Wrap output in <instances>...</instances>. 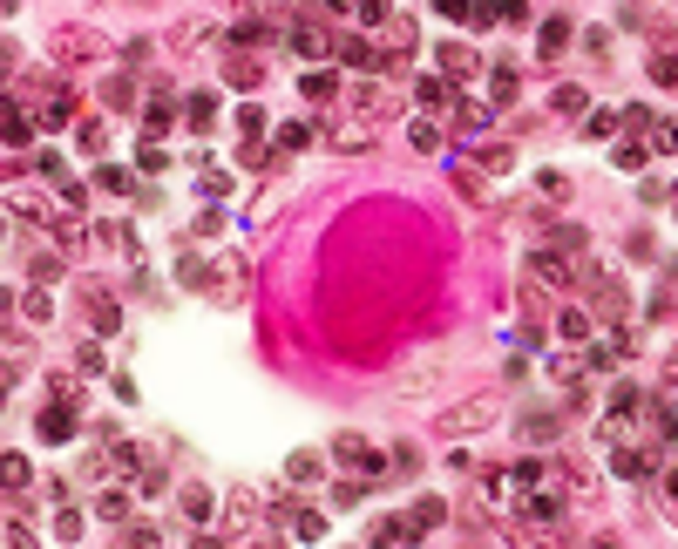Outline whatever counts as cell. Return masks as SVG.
Segmentation results:
<instances>
[{"instance_id":"cell-22","label":"cell","mask_w":678,"mask_h":549,"mask_svg":"<svg viewBox=\"0 0 678 549\" xmlns=\"http://www.w3.org/2000/svg\"><path fill=\"white\" fill-rule=\"evenodd\" d=\"M563 41H570V21H563V14L536 28V48H543V61H556V55H563Z\"/></svg>"},{"instance_id":"cell-26","label":"cell","mask_w":678,"mask_h":549,"mask_svg":"<svg viewBox=\"0 0 678 549\" xmlns=\"http://www.w3.org/2000/svg\"><path fill=\"white\" fill-rule=\"evenodd\" d=\"M468 28H475V34H489V28H502V7H495V0H468Z\"/></svg>"},{"instance_id":"cell-30","label":"cell","mask_w":678,"mask_h":549,"mask_svg":"<svg viewBox=\"0 0 678 549\" xmlns=\"http://www.w3.org/2000/svg\"><path fill=\"white\" fill-rule=\"evenodd\" d=\"M95 333H102V339L123 333V312H116V299H102V292H95Z\"/></svg>"},{"instance_id":"cell-31","label":"cell","mask_w":678,"mask_h":549,"mask_svg":"<svg viewBox=\"0 0 678 549\" xmlns=\"http://www.w3.org/2000/svg\"><path fill=\"white\" fill-rule=\"evenodd\" d=\"M184 109H190V116H184L190 129H211V122H217V95H190Z\"/></svg>"},{"instance_id":"cell-5","label":"cell","mask_w":678,"mask_h":549,"mask_svg":"<svg viewBox=\"0 0 678 549\" xmlns=\"http://www.w3.org/2000/svg\"><path fill=\"white\" fill-rule=\"evenodd\" d=\"M624 353H631V339H624V333H611V339L590 333L584 339V373H611V366H624Z\"/></svg>"},{"instance_id":"cell-19","label":"cell","mask_w":678,"mask_h":549,"mask_svg":"<svg viewBox=\"0 0 678 549\" xmlns=\"http://www.w3.org/2000/svg\"><path fill=\"white\" fill-rule=\"evenodd\" d=\"M380 41H387V61H394V55H407V48H414V21H407V14H387Z\"/></svg>"},{"instance_id":"cell-38","label":"cell","mask_w":678,"mask_h":549,"mask_svg":"<svg viewBox=\"0 0 678 549\" xmlns=\"http://www.w3.org/2000/svg\"><path fill=\"white\" fill-rule=\"evenodd\" d=\"M136 170H143V177H163V170H170V156L156 150V143H143V150H136Z\"/></svg>"},{"instance_id":"cell-35","label":"cell","mask_w":678,"mask_h":549,"mask_svg":"<svg viewBox=\"0 0 678 549\" xmlns=\"http://www.w3.org/2000/svg\"><path fill=\"white\" fill-rule=\"evenodd\" d=\"M197 190H204V197H224V190H231V170H211V163H204V177H197Z\"/></svg>"},{"instance_id":"cell-9","label":"cell","mask_w":678,"mask_h":549,"mask_svg":"<svg viewBox=\"0 0 678 549\" xmlns=\"http://www.w3.org/2000/svg\"><path fill=\"white\" fill-rule=\"evenodd\" d=\"M102 461H109V475H123V482H136V475H143L136 441H123V434H109V441H102Z\"/></svg>"},{"instance_id":"cell-20","label":"cell","mask_w":678,"mask_h":549,"mask_svg":"<svg viewBox=\"0 0 678 549\" xmlns=\"http://www.w3.org/2000/svg\"><path fill=\"white\" fill-rule=\"evenodd\" d=\"M516 95H523V75H516V68H495L489 75V109H508Z\"/></svg>"},{"instance_id":"cell-34","label":"cell","mask_w":678,"mask_h":549,"mask_svg":"<svg viewBox=\"0 0 678 549\" xmlns=\"http://www.w3.org/2000/svg\"><path fill=\"white\" fill-rule=\"evenodd\" d=\"M441 516H448V502H441V495H421V502H414V529H434Z\"/></svg>"},{"instance_id":"cell-17","label":"cell","mask_w":678,"mask_h":549,"mask_svg":"<svg viewBox=\"0 0 678 549\" xmlns=\"http://www.w3.org/2000/svg\"><path fill=\"white\" fill-rule=\"evenodd\" d=\"M95 516H102L109 529H123V522H129V488H123V482L102 488V495H95Z\"/></svg>"},{"instance_id":"cell-1","label":"cell","mask_w":678,"mask_h":549,"mask_svg":"<svg viewBox=\"0 0 678 549\" xmlns=\"http://www.w3.org/2000/svg\"><path fill=\"white\" fill-rule=\"evenodd\" d=\"M333 68H353V75H387L394 61H387V48H373L367 34H339V48H333Z\"/></svg>"},{"instance_id":"cell-10","label":"cell","mask_w":678,"mask_h":549,"mask_svg":"<svg viewBox=\"0 0 678 549\" xmlns=\"http://www.w3.org/2000/svg\"><path fill=\"white\" fill-rule=\"evenodd\" d=\"M590 333H597V319H590L584 305H563V312H556V339H563V346H584Z\"/></svg>"},{"instance_id":"cell-6","label":"cell","mask_w":678,"mask_h":549,"mask_svg":"<svg viewBox=\"0 0 678 549\" xmlns=\"http://www.w3.org/2000/svg\"><path fill=\"white\" fill-rule=\"evenodd\" d=\"M41 441H75V427H82V414H75V400H48L41 407Z\"/></svg>"},{"instance_id":"cell-51","label":"cell","mask_w":678,"mask_h":549,"mask_svg":"<svg viewBox=\"0 0 678 549\" xmlns=\"http://www.w3.org/2000/svg\"><path fill=\"white\" fill-rule=\"evenodd\" d=\"M516 346H523V353H543V326H516Z\"/></svg>"},{"instance_id":"cell-36","label":"cell","mask_w":678,"mask_h":549,"mask_svg":"<svg viewBox=\"0 0 678 549\" xmlns=\"http://www.w3.org/2000/svg\"><path fill=\"white\" fill-rule=\"evenodd\" d=\"M367 495H373V482H333V502H339V509L367 502Z\"/></svg>"},{"instance_id":"cell-15","label":"cell","mask_w":678,"mask_h":549,"mask_svg":"<svg viewBox=\"0 0 678 549\" xmlns=\"http://www.w3.org/2000/svg\"><path fill=\"white\" fill-rule=\"evenodd\" d=\"M143 129H150V143H163L170 129H177V102H170V95H150V109H143Z\"/></svg>"},{"instance_id":"cell-12","label":"cell","mask_w":678,"mask_h":549,"mask_svg":"<svg viewBox=\"0 0 678 549\" xmlns=\"http://www.w3.org/2000/svg\"><path fill=\"white\" fill-rule=\"evenodd\" d=\"M448 109H455V129H462V136H482V129H489V116H495V109L475 102V95H455Z\"/></svg>"},{"instance_id":"cell-33","label":"cell","mask_w":678,"mask_h":549,"mask_svg":"<svg viewBox=\"0 0 678 549\" xmlns=\"http://www.w3.org/2000/svg\"><path fill=\"white\" fill-rule=\"evenodd\" d=\"M211 509H217L211 488H184V516H190V522H211Z\"/></svg>"},{"instance_id":"cell-23","label":"cell","mask_w":678,"mask_h":549,"mask_svg":"<svg viewBox=\"0 0 678 549\" xmlns=\"http://www.w3.org/2000/svg\"><path fill=\"white\" fill-rule=\"evenodd\" d=\"M556 109H563V116H584V109H590V95L577 89V82H556V89H550V116H556Z\"/></svg>"},{"instance_id":"cell-50","label":"cell","mask_w":678,"mask_h":549,"mask_svg":"<svg viewBox=\"0 0 678 549\" xmlns=\"http://www.w3.org/2000/svg\"><path fill=\"white\" fill-rule=\"evenodd\" d=\"M48 312H55V305H48V285H34L28 292V319H48Z\"/></svg>"},{"instance_id":"cell-11","label":"cell","mask_w":678,"mask_h":549,"mask_svg":"<svg viewBox=\"0 0 678 549\" xmlns=\"http://www.w3.org/2000/svg\"><path fill=\"white\" fill-rule=\"evenodd\" d=\"M597 278V272H590ZM590 319H624V285L617 278H597V292H590Z\"/></svg>"},{"instance_id":"cell-42","label":"cell","mask_w":678,"mask_h":549,"mask_svg":"<svg viewBox=\"0 0 678 549\" xmlns=\"http://www.w3.org/2000/svg\"><path fill=\"white\" fill-rule=\"evenodd\" d=\"M95 183H102V190H116V197H123V190H129V170H123V163H102V170H95Z\"/></svg>"},{"instance_id":"cell-13","label":"cell","mask_w":678,"mask_h":549,"mask_svg":"<svg viewBox=\"0 0 678 549\" xmlns=\"http://www.w3.org/2000/svg\"><path fill=\"white\" fill-rule=\"evenodd\" d=\"M68 122H75V89H62V82H55V89H48V102H41V129H68Z\"/></svg>"},{"instance_id":"cell-45","label":"cell","mask_w":678,"mask_h":549,"mask_svg":"<svg viewBox=\"0 0 678 549\" xmlns=\"http://www.w3.org/2000/svg\"><path fill=\"white\" fill-rule=\"evenodd\" d=\"M638 197H645V204H665V197H672V177H645V183H638Z\"/></svg>"},{"instance_id":"cell-7","label":"cell","mask_w":678,"mask_h":549,"mask_svg":"<svg viewBox=\"0 0 678 549\" xmlns=\"http://www.w3.org/2000/svg\"><path fill=\"white\" fill-rule=\"evenodd\" d=\"M489 421H495V400H468V407L441 414V434L455 441V434H475V427H489Z\"/></svg>"},{"instance_id":"cell-27","label":"cell","mask_w":678,"mask_h":549,"mask_svg":"<svg viewBox=\"0 0 678 549\" xmlns=\"http://www.w3.org/2000/svg\"><path fill=\"white\" fill-rule=\"evenodd\" d=\"M407 143H414V150H441V122H434V116H414V122H407Z\"/></svg>"},{"instance_id":"cell-40","label":"cell","mask_w":678,"mask_h":549,"mask_svg":"<svg viewBox=\"0 0 678 549\" xmlns=\"http://www.w3.org/2000/svg\"><path fill=\"white\" fill-rule=\"evenodd\" d=\"M0 482H7V495H14V488H28V461L7 455V461H0Z\"/></svg>"},{"instance_id":"cell-3","label":"cell","mask_w":678,"mask_h":549,"mask_svg":"<svg viewBox=\"0 0 678 549\" xmlns=\"http://www.w3.org/2000/svg\"><path fill=\"white\" fill-rule=\"evenodd\" d=\"M285 48H292L299 61H333L339 34H326L319 21H285Z\"/></svg>"},{"instance_id":"cell-25","label":"cell","mask_w":678,"mask_h":549,"mask_svg":"<svg viewBox=\"0 0 678 549\" xmlns=\"http://www.w3.org/2000/svg\"><path fill=\"white\" fill-rule=\"evenodd\" d=\"M224 82H231V89H258V82H265V68L238 55V61H224Z\"/></svg>"},{"instance_id":"cell-46","label":"cell","mask_w":678,"mask_h":549,"mask_svg":"<svg viewBox=\"0 0 678 549\" xmlns=\"http://www.w3.org/2000/svg\"><path fill=\"white\" fill-rule=\"evenodd\" d=\"M285 475H292V482H312V475H319V455H292V461H285Z\"/></svg>"},{"instance_id":"cell-21","label":"cell","mask_w":678,"mask_h":549,"mask_svg":"<svg viewBox=\"0 0 678 549\" xmlns=\"http://www.w3.org/2000/svg\"><path fill=\"white\" fill-rule=\"evenodd\" d=\"M0 136H7V150H21V143L34 136V122H28V109H21L14 95H7V122H0Z\"/></svg>"},{"instance_id":"cell-24","label":"cell","mask_w":678,"mask_h":549,"mask_svg":"<svg viewBox=\"0 0 678 549\" xmlns=\"http://www.w3.org/2000/svg\"><path fill=\"white\" fill-rule=\"evenodd\" d=\"M523 434H529L536 448H550L556 434H563V414H529V421H523Z\"/></svg>"},{"instance_id":"cell-48","label":"cell","mask_w":678,"mask_h":549,"mask_svg":"<svg viewBox=\"0 0 678 549\" xmlns=\"http://www.w3.org/2000/svg\"><path fill=\"white\" fill-rule=\"evenodd\" d=\"M55 536H62V543H75V536H82V516H75V509H62V516H55Z\"/></svg>"},{"instance_id":"cell-41","label":"cell","mask_w":678,"mask_h":549,"mask_svg":"<svg viewBox=\"0 0 678 549\" xmlns=\"http://www.w3.org/2000/svg\"><path fill=\"white\" fill-rule=\"evenodd\" d=\"M238 136H265V109H258V102L238 109Z\"/></svg>"},{"instance_id":"cell-2","label":"cell","mask_w":678,"mask_h":549,"mask_svg":"<svg viewBox=\"0 0 678 549\" xmlns=\"http://www.w3.org/2000/svg\"><path fill=\"white\" fill-rule=\"evenodd\" d=\"M523 516L529 522H563V516H570V488L556 482V475L536 482V488H523Z\"/></svg>"},{"instance_id":"cell-16","label":"cell","mask_w":678,"mask_h":549,"mask_svg":"<svg viewBox=\"0 0 678 549\" xmlns=\"http://www.w3.org/2000/svg\"><path fill=\"white\" fill-rule=\"evenodd\" d=\"M414 102H421V116H441V109L455 102V89H448L441 75H421V82H414Z\"/></svg>"},{"instance_id":"cell-29","label":"cell","mask_w":678,"mask_h":549,"mask_svg":"<svg viewBox=\"0 0 678 549\" xmlns=\"http://www.w3.org/2000/svg\"><path fill=\"white\" fill-rule=\"evenodd\" d=\"M292 536H299V543H319V536H326V516H319V509H292Z\"/></svg>"},{"instance_id":"cell-44","label":"cell","mask_w":678,"mask_h":549,"mask_svg":"<svg viewBox=\"0 0 678 549\" xmlns=\"http://www.w3.org/2000/svg\"><path fill=\"white\" fill-rule=\"evenodd\" d=\"M550 244H556V251H584V231H577V224H556Z\"/></svg>"},{"instance_id":"cell-14","label":"cell","mask_w":678,"mask_h":549,"mask_svg":"<svg viewBox=\"0 0 678 549\" xmlns=\"http://www.w3.org/2000/svg\"><path fill=\"white\" fill-rule=\"evenodd\" d=\"M326 143H333V150H367L373 143V122H326Z\"/></svg>"},{"instance_id":"cell-39","label":"cell","mask_w":678,"mask_h":549,"mask_svg":"<svg viewBox=\"0 0 678 549\" xmlns=\"http://www.w3.org/2000/svg\"><path fill=\"white\" fill-rule=\"evenodd\" d=\"M346 14H353L360 28H387V7H380V0H360V7H346Z\"/></svg>"},{"instance_id":"cell-28","label":"cell","mask_w":678,"mask_h":549,"mask_svg":"<svg viewBox=\"0 0 678 549\" xmlns=\"http://www.w3.org/2000/svg\"><path fill=\"white\" fill-rule=\"evenodd\" d=\"M448 177L462 183V190H468V197H475V204H489V197H495L489 183H482V177H475V163H448Z\"/></svg>"},{"instance_id":"cell-4","label":"cell","mask_w":678,"mask_h":549,"mask_svg":"<svg viewBox=\"0 0 678 549\" xmlns=\"http://www.w3.org/2000/svg\"><path fill=\"white\" fill-rule=\"evenodd\" d=\"M475 48H462V41H441V48H434V75H441L448 82V89H462V82L468 75H475Z\"/></svg>"},{"instance_id":"cell-8","label":"cell","mask_w":678,"mask_h":549,"mask_svg":"<svg viewBox=\"0 0 678 549\" xmlns=\"http://www.w3.org/2000/svg\"><path fill=\"white\" fill-rule=\"evenodd\" d=\"M529 278H536V285H550V292L577 285V278H570V258H563V251H536V258H529Z\"/></svg>"},{"instance_id":"cell-37","label":"cell","mask_w":678,"mask_h":549,"mask_svg":"<svg viewBox=\"0 0 678 549\" xmlns=\"http://www.w3.org/2000/svg\"><path fill=\"white\" fill-rule=\"evenodd\" d=\"M584 136L590 143H604V136H617V109H597V116L584 122Z\"/></svg>"},{"instance_id":"cell-47","label":"cell","mask_w":678,"mask_h":549,"mask_svg":"<svg viewBox=\"0 0 678 549\" xmlns=\"http://www.w3.org/2000/svg\"><path fill=\"white\" fill-rule=\"evenodd\" d=\"M651 82H658V89H672V82H678V61L658 55V61H651Z\"/></svg>"},{"instance_id":"cell-43","label":"cell","mask_w":678,"mask_h":549,"mask_svg":"<svg viewBox=\"0 0 678 549\" xmlns=\"http://www.w3.org/2000/svg\"><path fill=\"white\" fill-rule=\"evenodd\" d=\"M475 170H495V177H508V170H516V156H508V143L502 150H482V163Z\"/></svg>"},{"instance_id":"cell-49","label":"cell","mask_w":678,"mask_h":549,"mask_svg":"<svg viewBox=\"0 0 678 549\" xmlns=\"http://www.w3.org/2000/svg\"><path fill=\"white\" fill-rule=\"evenodd\" d=\"M617 170H645V150L638 143H617Z\"/></svg>"},{"instance_id":"cell-18","label":"cell","mask_w":678,"mask_h":549,"mask_svg":"<svg viewBox=\"0 0 678 549\" xmlns=\"http://www.w3.org/2000/svg\"><path fill=\"white\" fill-rule=\"evenodd\" d=\"M299 89H306V102H333V95H339V68H306Z\"/></svg>"},{"instance_id":"cell-32","label":"cell","mask_w":678,"mask_h":549,"mask_svg":"<svg viewBox=\"0 0 678 549\" xmlns=\"http://www.w3.org/2000/svg\"><path fill=\"white\" fill-rule=\"evenodd\" d=\"M312 143V122H278V156L285 150H306Z\"/></svg>"}]
</instances>
